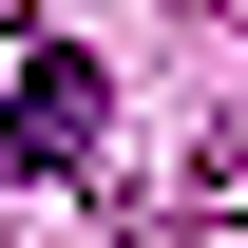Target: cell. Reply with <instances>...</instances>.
I'll return each instance as SVG.
<instances>
[{"instance_id": "obj_1", "label": "cell", "mask_w": 248, "mask_h": 248, "mask_svg": "<svg viewBox=\"0 0 248 248\" xmlns=\"http://www.w3.org/2000/svg\"><path fill=\"white\" fill-rule=\"evenodd\" d=\"M95 115H115V95H95V58H77V38H38V58L0 77V172H77Z\"/></svg>"}]
</instances>
